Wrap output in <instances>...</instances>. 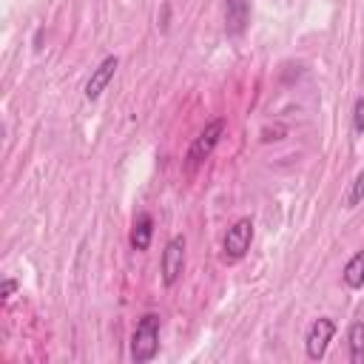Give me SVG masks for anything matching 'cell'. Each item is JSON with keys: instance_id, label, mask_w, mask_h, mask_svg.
Returning a JSON list of instances; mask_svg holds the SVG:
<instances>
[{"instance_id": "9", "label": "cell", "mask_w": 364, "mask_h": 364, "mask_svg": "<svg viewBox=\"0 0 364 364\" xmlns=\"http://www.w3.org/2000/svg\"><path fill=\"white\" fill-rule=\"evenodd\" d=\"M347 347H350V364H364V321L353 318L347 327Z\"/></svg>"}, {"instance_id": "4", "label": "cell", "mask_w": 364, "mask_h": 364, "mask_svg": "<svg viewBox=\"0 0 364 364\" xmlns=\"http://www.w3.org/2000/svg\"><path fill=\"white\" fill-rule=\"evenodd\" d=\"M182 267H185V236L176 233L168 239L165 250H162V259H159V270H162V282L171 287L179 282L182 276Z\"/></svg>"}, {"instance_id": "8", "label": "cell", "mask_w": 364, "mask_h": 364, "mask_svg": "<svg viewBox=\"0 0 364 364\" xmlns=\"http://www.w3.org/2000/svg\"><path fill=\"white\" fill-rule=\"evenodd\" d=\"M151 236H154V216L142 210V213L134 216V225H131V247L134 250H148Z\"/></svg>"}, {"instance_id": "10", "label": "cell", "mask_w": 364, "mask_h": 364, "mask_svg": "<svg viewBox=\"0 0 364 364\" xmlns=\"http://www.w3.org/2000/svg\"><path fill=\"white\" fill-rule=\"evenodd\" d=\"M341 279H344V284L350 290H361L364 287V250H358V253H353L347 259V264L341 270Z\"/></svg>"}, {"instance_id": "2", "label": "cell", "mask_w": 364, "mask_h": 364, "mask_svg": "<svg viewBox=\"0 0 364 364\" xmlns=\"http://www.w3.org/2000/svg\"><path fill=\"white\" fill-rule=\"evenodd\" d=\"M225 128H228V122L222 119V117H216V119H210L202 131H199V136L191 142V148H188V171H193V168H199L210 154H213V148L219 145V139L225 136Z\"/></svg>"}, {"instance_id": "1", "label": "cell", "mask_w": 364, "mask_h": 364, "mask_svg": "<svg viewBox=\"0 0 364 364\" xmlns=\"http://www.w3.org/2000/svg\"><path fill=\"white\" fill-rule=\"evenodd\" d=\"M159 327L162 318L156 313H145L131 336V361L134 364H148L156 353H159Z\"/></svg>"}, {"instance_id": "6", "label": "cell", "mask_w": 364, "mask_h": 364, "mask_svg": "<svg viewBox=\"0 0 364 364\" xmlns=\"http://www.w3.org/2000/svg\"><path fill=\"white\" fill-rule=\"evenodd\" d=\"M117 68H119V60L111 54V57H105L94 71H91V77H88V82H85V100H100V94L108 88V82L114 80V74H117Z\"/></svg>"}, {"instance_id": "3", "label": "cell", "mask_w": 364, "mask_h": 364, "mask_svg": "<svg viewBox=\"0 0 364 364\" xmlns=\"http://www.w3.org/2000/svg\"><path fill=\"white\" fill-rule=\"evenodd\" d=\"M250 242H253V219L250 216H239L228 228V233L222 239V259L225 262H239L250 250Z\"/></svg>"}, {"instance_id": "7", "label": "cell", "mask_w": 364, "mask_h": 364, "mask_svg": "<svg viewBox=\"0 0 364 364\" xmlns=\"http://www.w3.org/2000/svg\"><path fill=\"white\" fill-rule=\"evenodd\" d=\"M250 26V0H225V31L228 37H242Z\"/></svg>"}, {"instance_id": "12", "label": "cell", "mask_w": 364, "mask_h": 364, "mask_svg": "<svg viewBox=\"0 0 364 364\" xmlns=\"http://www.w3.org/2000/svg\"><path fill=\"white\" fill-rule=\"evenodd\" d=\"M353 131L364 134V97H355L353 102Z\"/></svg>"}, {"instance_id": "13", "label": "cell", "mask_w": 364, "mask_h": 364, "mask_svg": "<svg viewBox=\"0 0 364 364\" xmlns=\"http://www.w3.org/2000/svg\"><path fill=\"white\" fill-rule=\"evenodd\" d=\"M14 293H17V279H3V290H0L3 301H9Z\"/></svg>"}, {"instance_id": "11", "label": "cell", "mask_w": 364, "mask_h": 364, "mask_svg": "<svg viewBox=\"0 0 364 364\" xmlns=\"http://www.w3.org/2000/svg\"><path fill=\"white\" fill-rule=\"evenodd\" d=\"M361 202H364V171H358V173L353 176L350 188H347V193H344V208L353 210V208L361 205Z\"/></svg>"}, {"instance_id": "5", "label": "cell", "mask_w": 364, "mask_h": 364, "mask_svg": "<svg viewBox=\"0 0 364 364\" xmlns=\"http://www.w3.org/2000/svg\"><path fill=\"white\" fill-rule=\"evenodd\" d=\"M333 336H336V321L327 318V316L316 318V321L310 324V330H307V338H304V353H307V358H310V361H321L324 353H327V347H330V341H333Z\"/></svg>"}]
</instances>
